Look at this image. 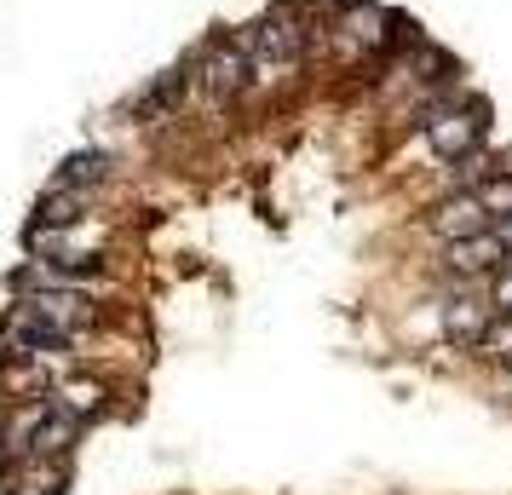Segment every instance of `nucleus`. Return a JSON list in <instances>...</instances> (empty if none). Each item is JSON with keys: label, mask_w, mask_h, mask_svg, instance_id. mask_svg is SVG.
<instances>
[{"label": "nucleus", "mask_w": 512, "mask_h": 495, "mask_svg": "<svg viewBox=\"0 0 512 495\" xmlns=\"http://www.w3.org/2000/svg\"><path fill=\"white\" fill-rule=\"evenodd\" d=\"M311 35H317V29L305 24L294 6L254 18V24L236 35V41H242V52H248V64H254V87H288V81L305 70Z\"/></svg>", "instance_id": "obj_1"}, {"label": "nucleus", "mask_w": 512, "mask_h": 495, "mask_svg": "<svg viewBox=\"0 0 512 495\" xmlns=\"http://www.w3.org/2000/svg\"><path fill=\"white\" fill-rule=\"evenodd\" d=\"M420 139H426V150L438 156V162H461V156H478V144H484L489 133V110L478 104V98H438V104H426L420 110Z\"/></svg>", "instance_id": "obj_2"}, {"label": "nucleus", "mask_w": 512, "mask_h": 495, "mask_svg": "<svg viewBox=\"0 0 512 495\" xmlns=\"http://www.w3.org/2000/svg\"><path fill=\"white\" fill-rule=\"evenodd\" d=\"M328 41L357 64V58H380V52H392L397 41H403V24H397L392 12H380L374 0H340L334 18H328Z\"/></svg>", "instance_id": "obj_3"}, {"label": "nucleus", "mask_w": 512, "mask_h": 495, "mask_svg": "<svg viewBox=\"0 0 512 495\" xmlns=\"http://www.w3.org/2000/svg\"><path fill=\"white\" fill-rule=\"evenodd\" d=\"M190 87L213 104H236V98L254 87V64H248V52L242 41H208V47L190 58Z\"/></svg>", "instance_id": "obj_4"}, {"label": "nucleus", "mask_w": 512, "mask_h": 495, "mask_svg": "<svg viewBox=\"0 0 512 495\" xmlns=\"http://www.w3.org/2000/svg\"><path fill=\"white\" fill-rule=\"evenodd\" d=\"M75 334L64 329V323H52L41 306H29V300H18V306L0 317V357H58L70 352Z\"/></svg>", "instance_id": "obj_5"}, {"label": "nucleus", "mask_w": 512, "mask_h": 495, "mask_svg": "<svg viewBox=\"0 0 512 495\" xmlns=\"http://www.w3.org/2000/svg\"><path fill=\"white\" fill-rule=\"evenodd\" d=\"M512 265L507 242L495 231H478V236H461V242H443V271L461 277V283H484V277H501Z\"/></svg>", "instance_id": "obj_6"}, {"label": "nucleus", "mask_w": 512, "mask_h": 495, "mask_svg": "<svg viewBox=\"0 0 512 495\" xmlns=\"http://www.w3.org/2000/svg\"><path fill=\"white\" fill-rule=\"evenodd\" d=\"M495 294H472V288H461V294H449L443 300V334L455 340V346H466V352H478V340H484V329L495 323Z\"/></svg>", "instance_id": "obj_7"}, {"label": "nucleus", "mask_w": 512, "mask_h": 495, "mask_svg": "<svg viewBox=\"0 0 512 495\" xmlns=\"http://www.w3.org/2000/svg\"><path fill=\"white\" fill-rule=\"evenodd\" d=\"M426 225H432L443 242H461V236L495 231V213L484 208V196H478V190H455V196H443L438 208L426 213Z\"/></svg>", "instance_id": "obj_8"}, {"label": "nucleus", "mask_w": 512, "mask_h": 495, "mask_svg": "<svg viewBox=\"0 0 512 495\" xmlns=\"http://www.w3.org/2000/svg\"><path fill=\"white\" fill-rule=\"evenodd\" d=\"M75 432H81V415L64 409V403H52L47 421L35 426V438H29V461H64L75 444Z\"/></svg>", "instance_id": "obj_9"}, {"label": "nucleus", "mask_w": 512, "mask_h": 495, "mask_svg": "<svg viewBox=\"0 0 512 495\" xmlns=\"http://www.w3.org/2000/svg\"><path fill=\"white\" fill-rule=\"evenodd\" d=\"M29 306H41L52 323H64L70 334H81V329H93L98 323V306L87 300V294H70V288H35Z\"/></svg>", "instance_id": "obj_10"}, {"label": "nucleus", "mask_w": 512, "mask_h": 495, "mask_svg": "<svg viewBox=\"0 0 512 495\" xmlns=\"http://www.w3.org/2000/svg\"><path fill=\"white\" fill-rule=\"evenodd\" d=\"M87 208H93V202H87V190H70V185H58L47 196V202H41V225H75V219H87Z\"/></svg>", "instance_id": "obj_11"}, {"label": "nucleus", "mask_w": 512, "mask_h": 495, "mask_svg": "<svg viewBox=\"0 0 512 495\" xmlns=\"http://www.w3.org/2000/svg\"><path fill=\"white\" fill-rule=\"evenodd\" d=\"M104 173H110V156L87 150V156H70V162L58 167V185H70V190H93V185H104Z\"/></svg>", "instance_id": "obj_12"}, {"label": "nucleus", "mask_w": 512, "mask_h": 495, "mask_svg": "<svg viewBox=\"0 0 512 495\" xmlns=\"http://www.w3.org/2000/svg\"><path fill=\"white\" fill-rule=\"evenodd\" d=\"M478 357H484V363L512 369V311H495V323H489L484 340H478Z\"/></svg>", "instance_id": "obj_13"}, {"label": "nucleus", "mask_w": 512, "mask_h": 495, "mask_svg": "<svg viewBox=\"0 0 512 495\" xmlns=\"http://www.w3.org/2000/svg\"><path fill=\"white\" fill-rule=\"evenodd\" d=\"M6 495H58V478H47V472H41V461H35L29 472L6 467Z\"/></svg>", "instance_id": "obj_14"}, {"label": "nucleus", "mask_w": 512, "mask_h": 495, "mask_svg": "<svg viewBox=\"0 0 512 495\" xmlns=\"http://www.w3.org/2000/svg\"><path fill=\"white\" fill-rule=\"evenodd\" d=\"M478 196H484V208L495 213V219H512V173L501 167V173H489L484 185H478Z\"/></svg>", "instance_id": "obj_15"}, {"label": "nucleus", "mask_w": 512, "mask_h": 495, "mask_svg": "<svg viewBox=\"0 0 512 495\" xmlns=\"http://www.w3.org/2000/svg\"><path fill=\"white\" fill-rule=\"evenodd\" d=\"M64 409H75V415H98V409H104V386H93V380L64 386Z\"/></svg>", "instance_id": "obj_16"}, {"label": "nucleus", "mask_w": 512, "mask_h": 495, "mask_svg": "<svg viewBox=\"0 0 512 495\" xmlns=\"http://www.w3.org/2000/svg\"><path fill=\"white\" fill-rule=\"evenodd\" d=\"M489 294H495V306H501V311H512V265L495 277V288H489Z\"/></svg>", "instance_id": "obj_17"}, {"label": "nucleus", "mask_w": 512, "mask_h": 495, "mask_svg": "<svg viewBox=\"0 0 512 495\" xmlns=\"http://www.w3.org/2000/svg\"><path fill=\"white\" fill-rule=\"evenodd\" d=\"M495 236L507 242V254H512V219H495Z\"/></svg>", "instance_id": "obj_18"}]
</instances>
